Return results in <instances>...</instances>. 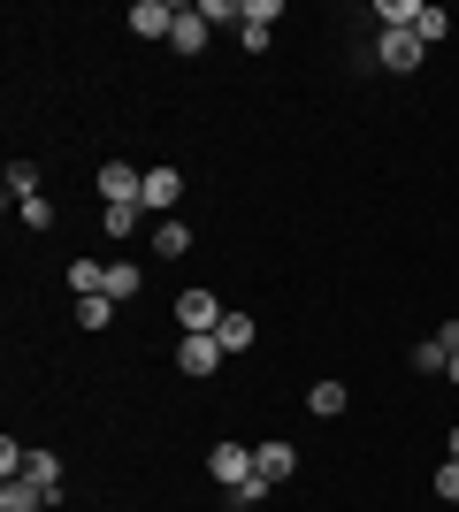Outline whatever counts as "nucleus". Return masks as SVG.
I'll return each instance as SVG.
<instances>
[{
  "mask_svg": "<svg viewBox=\"0 0 459 512\" xmlns=\"http://www.w3.org/2000/svg\"><path fill=\"white\" fill-rule=\"evenodd\" d=\"M176 54H199V46H207V16H199V8H184V16H176Z\"/></svg>",
  "mask_w": 459,
  "mask_h": 512,
  "instance_id": "nucleus-12",
  "label": "nucleus"
},
{
  "mask_svg": "<svg viewBox=\"0 0 459 512\" xmlns=\"http://www.w3.org/2000/svg\"><path fill=\"white\" fill-rule=\"evenodd\" d=\"M222 360H230V352H222L215 337H184V344H176V367H184L192 383H207V375H215Z\"/></svg>",
  "mask_w": 459,
  "mask_h": 512,
  "instance_id": "nucleus-3",
  "label": "nucleus"
},
{
  "mask_svg": "<svg viewBox=\"0 0 459 512\" xmlns=\"http://www.w3.org/2000/svg\"><path fill=\"white\" fill-rule=\"evenodd\" d=\"M268 31H276V23H238V39H245V54H268Z\"/></svg>",
  "mask_w": 459,
  "mask_h": 512,
  "instance_id": "nucleus-27",
  "label": "nucleus"
},
{
  "mask_svg": "<svg viewBox=\"0 0 459 512\" xmlns=\"http://www.w3.org/2000/svg\"><path fill=\"white\" fill-rule=\"evenodd\" d=\"M176 16H184V8H169V0H138L131 31H138V39H176Z\"/></svg>",
  "mask_w": 459,
  "mask_h": 512,
  "instance_id": "nucleus-6",
  "label": "nucleus"
},
{
  "mask_svg": "<svg viewBox=\"0 0 459 512\" xmlns=\"http://www.w3.org/2000/svg\"><path fill=\"white\" fill-rule=\"evenodd\" d=\"M8 199H39V161H8Z\"/></svg>",
  "mask_w": 459,
  "mask_h": 512,
  "instance_id": "nucleus-17",
  "label": "nucleus"
},
{
  "mask_svg": "<svg viewBox=\"0 0 459 512\" xmlns=\"http://www.w3.org/2000/svg\"><path fill=\"white\" fill-rule=\"evenodd\" d=\"M414 367H421V375H444V367H452V352H444L437 337H421V344H414Z\"/></svg>",
  "mask_w": 459,
  "mask_h": 512,
  "instance_id": "nucleus-18",
  "label": "nucleus"
},
{
  "mask_svg": "<svg viewBox=\"0 0 459 512\" xmlns=\"http://www.w3.org/2000/svg\"><path fill=\"white\" fill-rule=\"evenodd\" d=\"M54 497L31 482V474H16V482H0V512H46Z\"/></svg>",
  "mask_w": 459,
  "mask_h": 512,
  "instance_id": "nucleus-8",
  "label": "nucleus"
},
{
  "mask_svg": "<svg viewBox=\"0 0 459 512\" xmlns=\"http://www.w3.org/2000/svg\"><path fill=\"white\" fill-rule=\"evenodd\" d=\"M444 459H459V428H452V436H444Z\"/></svg>",
  "mask_w": 459,
  "mask_h": 512,
  "instance_id": "nucleus-28",
  "label": "nucleus"
},
{
  "mask_svg": "<svg viewBox=\"0 0 459 512\" xmlns=\"http://www.w3.org/2000/svg\"><path fill=\"white\" fill-rule=\"evenodd\" d=\"M77 321H85V329H108V321H115V299H77Z\"/></svg>",
  "mask_w": 459,
  "mask_h": 512,
  "instance_id": "nucleus-20",
  "label": "nucleus"
},
{
  "mask_svg": "<svg viewBox=\"0 0 459 512\" xmlns=\"http://www.w3.org/2000/svg\"><path fill=\"white\" fill-rule=\"evenodd\" d=\"M421 8H429V0H383V8H375V23H383V31H414Z\"/></svg>",
  "mask_w": 459,
  "mask_h": 512,
  "instance_id": "nucleus-10",
  "label": "nucleus"
},
{
  "mask_svg": "<svg viewBox=\"0 0 459 512\" xmlns=\"http://www.w3.org/2000/svg\"><path fill=\"white\" fill-rule=\"evenodd\" d=\"M100 299H115V306L138 299V268H108V291H100Z\"/></svg>",
  "mask_w": 459,
  "mask_h": 512,
  "instance_id": "nucleus-19",
  "label": "nucleus"
},
{
  "mask_svg": "<svg viewBox=\"0 0 459 512\" xmlns=\"http://www.w3.org/2000/svg\"><path fill=\"white\" fill-rule=\"evenodd\" d=\"M437 497H444V505H459V459H444V467H437Z\"/></svg>",
  "mask_w": 459,
  "mask_h": 512,
  "instance_id": "nucleus-26",
  "label": "nucleus"
},
{
  "mask_svg": "<svg viewBox=\"0 0 459 512\" xmlns=\"http://www.w3.org/2000/svg\"><path fill=\"white\" fill-rule=\"evenodd\" d=\"M253 337H261V329H253V314H222V329H215V344H222V352H245Z\"/></svg>",
  "mask_w": 459,
  "mask_h": 512,
  "instance_id": "nucleus-13",
  "label": "nucleus"
},
{
  "mask_svg": "<svg viewBox=\"0 0 459 512\" xmlns=\"http://www.w3.org/2000/svg\"><path fill=\"white\" fill-rule=\"evenodd\" d=\"M261 497H268V482L253 474V482H238V490H230V505H238V512H261Z\"/></svg>",
  "mask_w": 459,
  "mask_h": 512,
  "instance_id": "nucleus-22",
  "label": "nucleus"
},
{
  "mask_svg": "<svg viewBox=\"0 0 459 512\" xmlns=\"http://www.w3.org/2000/svg\"><path fill=\"white\" fill-rule=\"evenodd\" d=\"M207 474H215L222 490H238V482H253V451L245 444H215L207 451Z\"/></svg>",
  "mask_w": 459,
  "mask_h": 512,
  "instance_id": "nucleus-4",
  "label": "nucleus"
},
{
  "mask_svg": "<svg viewBox=\"0 0 459 512\" xmlns=\"http://www.w3.org/2000/svg\"><path fill=\"white\" fill-rule=\"evenodd\" d=\"M16 214H23V230H46V222H54V207H46V192H39V199H23Z\"/></svg>",
  "mask_w": 459,
  "mask_h": 512,
  "instance_id": "nucleus-24",
  "label": "nucleus"
},
{
  "mask_svg": "<svg viewBox=\"0 0 459 512\" xmlns=\"http://www.w3.org/2000/svg\"><path fill=\"white\" fill-rule=\"evenodd\" d=\"M100 222H108V237H131V230H138V207H108Z\"/></svg>",
  "mask_w": 459,
  "mask_h": 512,
  "instance_id": "nucleus-25",
  "label": "nucleus"
},
{
  "mask_svg": "<svg viewBox=\"0 0 459 512\" xmlns=\"http://www.w3.org/2000/svg\"><path fill=\"white\" fill-rule=\"evenodd\" d=\"M414 31H421V46H437L444 31H452V16H444V8H421V23H414Z\"/></svg>",
  "mask_w": 459,
  "mask_h": 512,
  "instance_id": "nucleus-21",
  "label": "nucleus"
},
{
  "mask_svg": "<svg viewBox=\"0 0 459 512\" xmlns=\"http://www.w3.org/2000/svg\"><path fill=\"white\" fill-rule=\"evenodd\" d=\"M375 54H383V69H398V77H406V69H421V54H429V46H421V31H383V39H375Z\"/></svg>",
  "mask_w": 459,
  "mask_h": 512,
  "instance_id": "nucleus-5",
  "label": "nucleus"
},
{
  "mask_svg": "<svg viewBox=\"0 0 459 512\" xmlns=\"http://www.w3.org/2000/svg\"><path fill=\"white\" fill-rule=\"evenodd\" d=\"M23 474H31L46 497H62V459H54V451H31V467H23Z\"/></svg>",
  "mask_w": 459,
  "mask_h": 512,
  "instance_id": "nucleus-15",
  "label": "nucleus"
},
{
  "mask_svg": "<svg viewBox=\"0 0 459 512\" xmlns=\"http://www.w3.org/2000/svg\"><path fill=\"white\" fill-rule=\"evenodd\" d=\"M100 199H108V207H138V199H146V176H138L131 161H108V169H100Z\"/></svg>",
  "mask_w": 459,
  "mask_h": 512,
  "instance_id": "nucleus-2",
  "label": "nucleus"
},
{
  "mask_svg": "<svg viewBox=\"0 0 459 512\" xmlns=\"http://www.w3.org/2000/svg\"><path fill=\"white\" fill-rule=\"evenodd\" d=\"M176 199H184V176L176 169H146V199H138V207H176Z\"/></svg>",
  "mask_w": 459,
  "mask_h": 512,
  "instance_id": "nucleus-9",
  "label": "nucleus"
},
{
  "mask_svg": "<svg viewBox=\"0 0 459 512\" xmlns=\"http://www.w3.org/2000/svg\"><path fill=\"white\" fill-rule=\"evenodd\" d=\"M69 291H77V299H100V291H108V268H100V260H77V268H69Z\"/></svg>",
  "mask_w": 459,
  "mask_h": 512,
  "instance_id": "nucleus-14",
  "label": "nucleus"
},
{
  "mask_svg": "<svg viewBox=\"0 0 459 512\" xmlns=\"http://www.w3.org/2000/svg\"><path fill=\"white\" fill-rule=\"evenodd\" d=\"M444 375H452V390H459V360H452V367H444Z\"/></svg>",
  "mask_w": 459,
  "mask_h": 512,
  "instance_id": "nucleus-29",
  "label": "nucleus"
},
{
  "mask_svg": "<svg viewBox=\"0 0 459 512\" xmlns=\"http://www.w3.org/2000/svg\"><path fill=\"white\" fill-rule=\"evenodd\" d=\"M153 253H161V260H184V253H192V230H184V222H161V230H153Z\"/></svg>",
  "mask_w": 459,
  "mask_h": 512,
  "instance_id": "nucleus-16",
  "label": "nucleus"
},
{
  "mask_svg": "<svg viewBox=\"0 0 459 512\" xmlns=\"http://www.w3.org/2000/svg\"><path fill=\"white\" fill-rule=\"evenodd\" d=\"M253 474L276 490V482H291V474H299V451H291V444H261V451H253Z\"/></svg>",
  "mask_w": 459,
  "mask_h": 512,
  "instance_id": "nucleus-7",
  "label": "nucleus"
},
{
  "mask_svg": "<svg viewBox=\"0 0 459 512\" xmlns=\"http://www.w3.org/2000/svg\"><path fill=\"white\" fill-rule=\"evenodd\" d=\"M199 16H207V23H245V8H238V0H199Z\"/></svg>",
  "mask_w": 459,
  "mask_h": 512,
  "instance_id": "nucleus-23",
  "label": "nucleus"
},
{
  "mask_svg": "<svg viewBox=\"0 0 459 512\" xmlns=\"http://www.w3.org/2000/svg\"><path fill=\"white\" fill-rule=\"evenodd\" d=\"M306 413H314V421H329V413H345V383H329V375H322V383L306 390Z\"/></svg>",
  "mask_w": 459,
  "mask_h": 512,
  "instance_id": "nucleus-11",
  "label": "nucleus"
},
{
  "mask_svg": "<svg viewBox=\"0 0 459 512\" xmlns=\"http://www.w3.org/2000/svg\"><path fill=\"white\" fill-rule=\"evenodd\" d=\"M222 314H230V306H222L215 291H184V299H176V321H184V337H215Z\"/></svg>",
  "mask_w": 459,
  "mask_h": 512,
  "instance_id": "nucleus-1",
  "label": "nucleus"
}]
</instances>
